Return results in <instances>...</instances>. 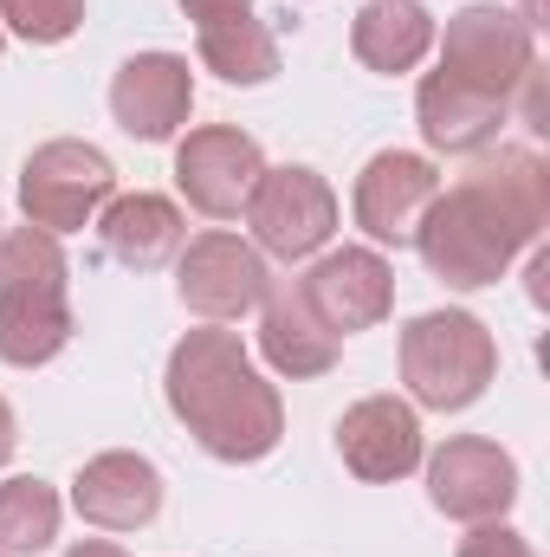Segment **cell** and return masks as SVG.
<instances>
[{
    "label": "cell",
    "instance_id": "cell-1",
    "mask_svg": "<svg viewBox=\"0 0 550 557\" xmlns=\"http://www.w3.org/2000/svg\"><path fill=\"white\" fill-rule=\"evenodd\" d=\"M550 227V169L538 149H479V162L434 195V208L414 227V247L427 273L447 278L453 292L499 285L505 267L538 247Z\"/></svg>",
    "mask_w": 550,
    "mask_h": 557
},
{
    "label": "cell",
    "instance_id": "cell-2",
    "mask_svg": "<svg viewBox=\"0 0 550 557\" xmlns=\"http://www.w3.org/2000/svg\"><path fill=\"white\" fill-rule=\"evenodd\" d=\"M168 409L175 421L214 454V460H266L285 434V409H278V389L253 370L240 331H188L175 350H168Z\"/></svg>",
    "mask_w": 550,
    "mask_h": 557
},
{
    "label": "cell",
    "instance_id": "cell-3",
    "mask_svg": "<svg viewBox=\"0 0 550 557\" xmlns=\"http://www.w3.org/2000/svg\"><path fill=\"white\" fill-rule=\"evenodd\" d=\"M72 344V267L59 234L13 227L0 234V363L39 370Z\"/></svg>",
    "mask_w": 550,
    "mask_h": 557
},
{
    "label": "cell",
    "instance_id": "cell-4",
    "mask_svg": "<svg viewBox=\"0 0 550 557\" xmlns=\"http://www.w3.org/2000/svg\"><path fill=\"white\" fill-rule=\"evenodd\" d=\"M499 376V344L473 311H421L402 331V383L421 409H473Z\"/></svg>",
    "mask_w": 550,
    "mask_h": 557
},
{
    "label": "cell",
    "instance_id": "cell-5",
    "mask_svg": "<svg viewBox=\"0 0 550 557\" xmlns=\"http://www.w3.org/2000/svg\"><path fill=\"white\" fill-rule=\"evenodd\" d=\"M111 195H117V169H111V156L91 149V143H72V137L39 143V149L26 156V169H20V208H26V221L46 227V234H78V227H91Z\"/></svg>",
    "mask_w": 550,
    "mask_h": 557
},
{
    "label": "cell",
    "instance_id": "cell-6",
    "mask_svg": "<svg viewBox=\"0 0 550 557\" xmlns=\"http://www.w3.org/2000/svg\"><path fill=\"white\" fill-rule=\"evenodd\" d=\"M440 72L512 104L518 85L538 72V33L505 7H460L440 39Z\"/></svg>",
    "mask_w": 550,
    "mask_h": 557
},
{
    "label": "cell",
    "instance_id": "cell-7",
    "mask_svg": "<svg viewBox=\"0 0 550 557\" xmlns=\"http://www.w3.org/2000/svg\"><path fill=\"white\" fill-rule=\"evenodd\" d=\"M247 221H253L260 253H273V260H311L337 234V195H330V182L317 169L285 162V169H266L260 188L247 195Z\"/></svg>",
    "mask_w": 550,
    "mask_h": 557
},
{
    "label": "cell",
    "instance_id": "cell-8",
    "mask_svg": "<svg viewBox=\"0 0 550 557\" xmlns=\"http://www.w3.org/2000/svg\"><path fill=\"white\" fill-rule=\"evenodd\" d=\"M175 292L195 318L208 324H234L247 311H260V298L273 292L266 273V253L247 247L240 234H195L182 247V267H175Z\"/></svg>",
    "mask_w": 550,
    "mask_h": 557
},
{
    "label": "cell",
    "instance_id": "cell-9",
    "mask_svg": "<svg viewBox=\"0 0 550 557\" xmlns=\"http://www.w3.org/2000/svg\"><path fill=\"white\" fill-rule=\"evenodd\" d=\"M427 499H434V512L466 519V525L505 519L518 499V460L486 434H460L427 460Z\"/></svg>",
    "mask_w": 550,
    "mask_h": 557
},
{
    "label": "cell",
    "instance_id": "cell-10",
    "mask_svg": "<svg viewBox=\"0 0 550 557\" xmlns=\"http://www.w3.org/2000/svg\"><path fill=\"white\" fill-rule=\"evenodd\" d=\"M266 175V156L260 143L234 124H208V131H188L175 149V188L188 195V208L214 214V221H234L247 208V195L260 188Z\"/></svg>",
    "mask_w": 550,
    "mask_h": 557
},
{
    "label": "cell",
    "instance_id": "cell-11",
    "mask_svg": "<svg viewBox=\"0 0 550 557\" xmlns=\"http://www.w3.org/2000/svg\"><path fill=\"white\" fill-rule=\"evenodd\" d=\"M434 195H440V175H434L427 156L383 149L357 175V227L383 247H414V227L434 208Z\"/></svg>",
    "mask_w": 550,
    "mask_h": 557
},
{
    "label": "cell",
    "instance_id": "cell-12",
    "mask_svg": "<svg viewBox=\"0 0 550 557\" xmlns=\"http://www.w3.org/2000/svg\"><path fill=\"white\" fill-rule=\"evenodd\" d=\"M298 292H304V305H311L337 337H350V331H370V324L389 318V305H396V273H389V260L370 253V247H337V253H324L311 273L298 278Z\"/></svg>",
    "mask_w": 550,
    "mask_h": 557
},
{
    "label": "cell",
    "instance_id": "cell-13",
    "mask_svg": "<svg viewBox=\"0 0 550 557\" xmlns=\"http://www.w3.org/2000/svg\"><path fill=\"white\" fill-rule=\"evenodd\" d=\"M195 111V72L175 52H137L111 78V117L137 143H168Z\"/></svg>",
    "mask_w": 550,
    "mask_h": 557
},
{
    "label": "cell",
    "instance_id": "cell-14",
    "mask_svg": "<svg viewBox=\"0 0 550 557\" xmlns=\"http://www.w3.org/2000/svg\"><path fill=\"white\" fill-rule=\"evenodd\" d=\"M337 454L370 486L409 480L421 467V421L396 396H363L357 409H343V421H337Z\"/></svg>",
    "mask_w": 550,
    "mask_h": 557
},
{
    "label": "cell",
    "instance_id": "cell-15",
    "mask_svg": "<svg viewBox=\"0 0 550 557\" xmlns=\"http://www.w3.org/2000/svg\"><path fill=\"white\" fill-rule=\"evenodd\" d=\"M72 506L98 532H137V525H149L162 512V473H155V460L124 454V447L117 454H98V460L78 467Z\"/></svg>",
    "mask_w": 550,
    "mask_h": 557
},
{
    "label": "cell",
    "instance_id": "cell-16",
    "mask_svg": "<svg viewBox=\"0 0 550 557\" xmlns=\"http://www.w3.org/2000/svg\"><path fill=\"white\" fill-rule=\"evenodd\" d=\"M414 117H421L427 149H440V156H479L512 124V104L486 98V91H473V85H460L447 72H427L421 91H414Z\"/></svg>",
    "mask_w": 550,
    "mask_h": 557
},
{
    "label": "cell",
    "instance_id": "cell-17",
    "mask_svg": "<svg viewBox=\"0 0 550 557\" xmlns=\"http://www.w3.org/2000/svg\"><path fill=\"white\" fill-rule=\"evenodd\" d=\"M337 344H343V337L304 305V292H298L291 278L260 298V350H266V363H273L278 376H291V383L324 376V370L337 363Z\"/></svg>",
    "mask_w": 550,
    "mask_h": 557
},
{
    "label": "cell",
    "instance_id": "cell-18",
    "mask_svg": "<svg viewBox=\"0 0 550 557\" xmlns=\"http://www.w3.org/2000/svg\"><path fill=\"white\" fill-rule=\"evenodd\" d=\"M98 234H104V253H111L117 267H130V273L168 267V260L182 253V240H188L182 208H175L168 195H142V188L137 195H111V201H104Z\"/></svg>",
    "mask_w": 550,
    "mask_h": 557
},
{
    "label": "cell",
    "instance_id": "cell-19",
    "mask_svg": "<svg viewBox=\"0 0 550 557\" xmlns=\"http://www.w3.org/2000/svg\"><path fill=\"white\" fill-rule=\"evenodd\" d=\"M427 46H434V13L421 0H370L350 20V52L383 78L414 72L427 59Z\"/></svg>",
    "mask_w": 550,
    "mask_h": 557
},
{
    "label": "cell",
    "instance_id": "cell-20",
    "mask_svg": "<svg viewBox=\"0 0 550 557\" xmlns=\"http://www.w3.org/2000/svg\"><path fill=\"white\" fill-rule=\"evenodd\" d=\"M201 65L227 85H266L278 72V39L273 26L253 13V7H234V13H214L201 20Z\"/></svg>",
    "mask_w": 550,
    "mask_h": 557
},
{
    "label": "cell",
    "instance_id": "cell-21",
    "mask_svg": "<svg viewBox=\"0 0 550 557\" xmlns=\"http://www.w3.org/2000/svg\"><path fill=\"white\" fill-rule=\"evenodd\" d=\"M52 539H59V493L46 480H33V473L7 480L0 486V552L33 557V552H46Z\"/></svg>",
    "mask_w": 550,
    "mask_h": 557
},
{
    "label": "cell",
    "instance_id": "cell-22",
    "mask_svg": "<svg viewBox=\"0 0 550 557\" xmlns=\"http://www.w3.org/2000/svg\"><path fill=\"white\" fill-rule=\"evenodd\" d=\"M0 26H13L33 46H59L85 26V0H0Z\"/></svg>",
    "mask_w": 550,
    "mask_h": 557
},
{
    "label": "cell",
    "instance_id": "cell-23",
    "mask_svg": "<svg viewBox=\"0 0 550 557\" xmlns=\"http://www.w3.org/2000/svg\"><path fill=\"white\" fill-rule=\"evenodd\" d=\"M453 557H538V552H532V539L512 532L505 519H486V525H473V532L460 539V552Z\"/></svg>",
    "mask_w": 550,
    "mask_h": 557
},
{
    "label": "cell",
    "instance_id": "cell-24",
    "mask_svg": "<svg viewBox=\"0 0 550 557\" xmlns=\"http://www.w3.org/2000/svg\"><path fill=\"white\" fill-rule=\"evenodd\" d=\"M234 7H253V0H182L188 20H214V13H234Z\"/></svg>",
    "mask_w": 550,
    "mask_h": 557
},
{
    "label": "cell",
    "instance_id": "cell-25",
    "mask_svg": "<svg viewBox=\"0 0 550 557\" xmlns=\"http://www.w3.org/2000/svg\"><path fill=\"white\" fill-rule=\"evenodd\" d=\"M13 447H20V428H13V409L0 403V467L13 460Z\"/></svg>",
    "mask_w": 550,
    "mask_h": 557
},
{
    "label": "cell",
    "instance_id": "cell-26",
    "mask_svg": "<svg viewBox=\"0 0 550 557\" xmlns=\"http://www.w3.org/2000/svg\"><path fill=\"white\" fill-rule=\"evenodd\" d=\"M65 557H124L117 545H104V539H91V545H72Z\"/></svg>",
    "mask_w": 550,
    "mask_h": 557
},
{
    "label": "cell",
    "instance_id": "cell-27",
    "mask_svg": "<svg viewBox=\"0 0 550 557\" xmlns=\"http://www.w3.org/2000/svg\"><path fill=\"white\" fill-rule=\"evenodd\" d=\"M518 20H525V26L538 33V26H545V20H550V13H545V0H525V13H518Z\"/></svg>",
    "mask_w": 550,
    "mask_h": 557
},
{
    "label": "cell",
    "instance_id": "cell-28",
    "mask_svg": "<svg viewBox=\"0 0 550 557\" xmlns=\"http://www.w3.org/2000/svg\"><path fill=\"white\" fill-rule=\"evenodd\" d=\"M0 46H7V33H0Z\"/></svg>",
    "mask_w": 550,
    "mask_h": 557
}]
</instances>
